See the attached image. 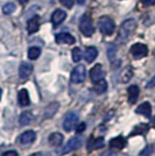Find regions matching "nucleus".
I'll return each mask as SVG.
<instances>
[{
  "instance_id": "nucleus-1",
  "label": "nucleus",
  "mask_w": 155,
  "mask_h": 156,
  "mask_svg": "<svg viewBox=\"0 0 155 156\" xmlns=\"http://www.w3.org/2000/svg\"><path fill=\"white\" fill-rule=\"evenodd\" d=\"M136 28V21L134 19H127L125 20L121 26L119 28V33H118V41L125 43L127 42V40L132 36V34L135 32Z\"/></svg>"
},
{
  "instance_id": "nucleus-2",
  "label": "nucleus",
  "mask_w": 155,
  "mask_h": 156,
  "mask_svg": "<svg viewBox=\"0 0 155 156\" xmlns=\"http://www.w3.org/2000/svg\"><path fill=\"white\" fill-rule=\"evenodd\" d=\"M98 28L104 35H112L116 29V23L110 16L104 15V16H100L98 20Z\"/></svg>"
},
{
  "instance_id": "nucleus-3",
  "label": "nucleus",
  "mask_w": 155,
  "mask_h": 156,
  "mask_svg": "<svg viewBox=\"0 0 155 156\" xmlns=\"http://www.w3.org/2000/svg\"><path fill=\"white\" fill-rule=\"evenodd\" d=\"M79 30H81L82 34H83L84 36H86V37L92 36L95 29H93L92 20H91L89 14H84V15L81 18V20H79Z\"/></svg>"
},
{
  "instance_id": "nucleus-4",
  "label": "nucleus",
  "mask_w": 155,
  "mask_h": 156,
  "mask_svg": "<svg viewBox=\"0 0 155 156\" xmlns=\"http://www.w3.org/2000/svg\"><path fill=\"white\" fill-rule=\"evenodd\" d=\"M78 122V115L75 112H68L67 115L63 119V129L65 132H71Z\"/></svg>"
},
{
  "instance_id": "nucleus-5",
  "label": "nucleus",
  "mask_w": 155,
  "mask_h": 156,
  "mask_svg": "<svg viewBox=\"0 0 155 156\" xmlns=\"http://www.w3.org/2000/svg\"><path fill=\"white\" fill-rule=\"evenodd\" d=\"M85 75H86V69L84 65H77L72 72H71V82L74 84H79L85 79Z\"/></svg>"
},
{
  "instance_id": "nucleus-6",
  "label": "nucleus",
  "mask_w": 155,
  "mask_h": 156,
  "mask_svg": "<svg viewBox=\"0 0 155 156\" xmlns=\"http://www.w3.org/2000/svg\"><path fill=\"white\" fill-rule=\"evenodd\" d=\"M131 54L135 59H140L142 57H145V56H147L148 48L145 44H142V43H135L131 48Z\"/></svg>"
},
{
  "instance_id": "nucleus-7",
  "label": "nucleus",
  "mask_w": 155,
  "mask_h": 156,
  "mask_svg": "<svg viewBox=\"0 0 155 156\" xmlns=\"http://www.w3.org/2000/svg\"><path fill=\"white\" fill-rule=\"evenodd\" d=\"M105 77V71H104L102 64H96L90 71V78L92 83H97L99 80L104 79Z\"/></svg>"
},
{
  "instance_id": "nucleus-8",
  "label": "nucleus",
  "mask_w": 155,
  "mask_h": 156,
  "mask_svg": "<svg viewBox=\"0 0 155 156\" xmlns=\"http://www.w3.org/2000/svg\"><path fill=\"white\" fill-rule=\"evenodd\" d=\"M81 144H82L81 139H78V137H72V139H70L68 142L65 143V146L63 147V149H62V154H68V153H70V151H74V150L78 149V148L81 147Z\"/></svg>"
},
{
  "instance_id": "nucleus-9",
  "label": "nucleus",
  "mask_w": 155,
  "mask_h": 156,
  "mask_svg": "<svg viewBox=\"0 0 155 156\" xmlns=\"http://www.w3.org/2000/svg\"><path fill=\"white\" fill-rule=\"evenodd\" d=\"M36 139V134L34 130H26L23 132L19 137V143L22 146H27V144H31L35 141Z\"/></svg>"
},
{
  "instance_id": "nucleus-10",
  "label": "nucleus",
  "mask_w": 155,
  "mask_h": 156,
  "mask_svg": "<svg viewBox=\"0 0 155 156\" xmlns=\"http://www.w3.org/2000/svg\"><path fill=\"white\" fill-rule=\"evenodd\" d=\"M33 72V65L31 63H27V62H23L21 63L19 68V76L21 79H26L28 78Z\"/></svg>"
},
{
  "instance_id": "nucleus-11",
  "label": "nucleus",
  "mask_w": 155,
  "mask_h": 156,
  "mask_svg": "<svg viewBox=\"0 0 155 156\" xmlns=\"http://www.w3.org/2000/svg\"><path fill=\"white\" fill-rule=\"evenodd\" d=\"M75 37L68 34V33H59L56 35V42L57 43H64V44H74L75 43Z\"/></svg>"
},
{
  "instance_id": "nucleus-12",
  "label": "nucleus",
  "mask_w": 155,
  "mask_h": 156,
  "mask_svg": "<svg viewBox=\"0 0 155 156\" xmlns=\"http://www.w3.org/2000/svg\"><path fill=\"white\" fill-rule=\"evenodd\" d=\"M67 18V13L62 9H56L54 13L52 14V22L54 26H58L59 23H62L64 19Z\"/></svg>"
},
{
  "instance_id": "nucleus-13",
  "label": "nucleus",
  "mask_w": 155,
  "mask_h": 156,
  "mask_svg": "<svg viewBox=\"0 0 155 156\" xmlns=\"http://www.w3.org/2000/svg\"><path fill=\"white\" fill-rule=\"evenodd\" d=\"M125 146H126V139H125V137H123V136L113 137V139L110 141L111 149L120 150V149H123Z\"/></svg>"
},
{
  "instance_id": "nucleus-14",
  "label": "nucleus",
  "mask_w": 155,
  "mask_h": 156,
  "mask_svg": "<svg viewBox=\"0 0 155 156\" xmlns=\"http://www.w3.org/2000/svg\"><path fill=\"white\" fill-rule=\"evenodd\" d=\"M104 147V139L102 136L92 137L88 143V150H96L100 149Z\"/></svg>"
},
{
  "instance_id": "nucleus-15",
  "label": "nucleus",
  "mask_w": 155,
  "mask_h": 156,
  "mask_svg": "<svg viewBox=\"0 0 155 156\" xmlns=\"http://www.w3.org/2000/svg\"><path fill=\"white\" fill-rule=\"evenodd\" d=\"M40 28V19L39 16H33L32 19L28 20V23H27V29L29 34H34L39 30Z\"/></svg>"
},
{
  "instance_id": "nucleus-16",
  "label": "nucleus",
  "mask_w": 155,
  "mask_h": 156,
  "mask_svg": "<svg viewBox=\"0 0 155 156\" xmlns=\"http://www.w3.org/2000/svg\"><path fill=\"white\" fill-rule=\"evenodd\" d=\"M128 101L131 104H134L136 103V100H138V98H139V93H140V90H139V87L136 86V85H131L128 87Z\"/></svg>"
},
{
  "instance_id": "nucleus-17",
  "label": "nucleus",
  "mask_w": 155,
  "mask_h": 156,
  "mask_svg": "<svg viewBox=\"0 0 155 156\" xmlns=\"http://www.w3.org/2000/svg\"><path fill=\"white\" fill-rule=\"evenodd\" d=\"M97 56H98L97 48H95V47H88V48H86V50H85V52H84V57L88 63L93 62Z\"/></svg>"
},
{
  "instance_id": "nucleus-18",
  "label": "nucleus",
  "mask_w": 155,
  "mask_h": 156,
  "mask_svg": "<svg viewBox=\"0 0 155 156\" xmlns=\"http://www.w3.org/2000/svg\"><path fill=\"white\" fill-rule=\"evenodd\" d=\"M136 113H139V114H142V115H145V117L147 118H150V115H152V106H150V104L149 103H142L138 108L135 110Z\"/></svg>"
},
{
  "instance_id": "nucleus-19",
  "label": "nucleus",
  "mask_w": 155,
  "mask_h": 156,
  "mask_svg": "<svg viewBox=\"0 0 155 156\" xmlns=\"http://www.w3.org/2000/svg\"><path fill=\"white\" fill-rule=\"evenodd\" d=\"M48 141H49L50 146H52V147H59L63 143V135L59 134V133H52V134L49 135Z\"/></svg>"
},
{
  "instance_id": "nucleus-20",
  "label": "nucleus",
  "mask_w": 155,
  "mask_h": 156,
  "mask_svg": "<svg viewBox=\"0 0 155 156\" xmlns=\"http://www.w3.org/2000/svg\"><path fill=\"white\" fill-rule=\"evenodd\" d=\"M18 100H19L20 106L25 107L27 105H29L31 103V99H29V94H28V91L26 89H22L19 91V96H18Z\"/></svg>"
},
{
  "instance_id": "nucleus-21",
  "label": "nucleus",
  "mask_w": 155,
  "mask_h": 156,
  "mask_svg": "<svg viewBox=\"0 0 155 156\" xmlns=\"http://www.w3.org/2000/svg\"><path fill=\"white\" fill-rule=\"evenodd\" d=\"M32 120H33V113L32 112H29V111L22 112L19 118V122H20V125H22V126L29 125L31 122H32Z\"/></svg>"
},
{
  "instance_id": "nucleus-22",
  "label": "nucleus",
  "mask_w": 155,
  "mask_h": 156,
  "mask_svg": "<svg viewBox=\"0 0 155 156\" xmlns=\"http://www.w3.org/2000/svg\"><path fill=\"white\" fill-rule=\"evenodd\" d=\"M58 103H52L47 106V108L45 110V118H52L58 110Z\"/></svg>"
},
{
  "instance_id": "nucleus-23",
  "label": "nucleus",
  "mask_w": 155,
  "mask_h": 156,
  "mask_svg": "<svg viewBox=\"0 0 155 156\" xmlns=\"http://www.w3.org/2000/svg\"><path fill=\"white\" fill-rule=\"evenodd\" d=\"M106 89H107V83L104 79L99 80L97 83H95V91L97 92V93H99V94L106 91Z\"/></svg>"
},
{
  "instance_id": "nucleus-24",
  "label": "nucleus",
  "mask_w": 155,
  "mask_h": 156,
  "mask_svg": "<svg viewBox=\"0 0 155 156\" xmlns=\"http://www.w3.org/2000/svg\"><path fill=\"white\" fill-rule=\"evenodd\" d=\"M41 55V49L39 47H31L28 50V57L29 59H36Z\"/></svg>"
},
{
  "instance_id": "nucleus-25",
  "label": "nucleus",
  "mask_w": 155,
  "mask_h": 156,
  "mask_svg": "<svg viewBox=\"0 0 155 156\" xmlns=\"http://www.w3.org/2000/svg\"><path fill=\"white\" fill-rule=\"evenodd\" d=\"M132 76H133L132 69H131V68H126V69L123 71V73H121V82H124V83L128 82L129 79L132 78Z\"/></svg>"
},
{
  "instance_id": "nucleus-26",
  "label": "nucleus",
  "mask_w": 155,
  "mask_h": 156,
  "mask_svg": "<svg viewBox=\"0 0 155 156\" xmlns=\"http://www.w3.org/2000/svg\"><path fill=\"white\" fill-rule=\"evenodd\" d=\"M14 11H15V5H14L13 2H7V4H5L2 6V12H4V14H6V15L12 14Z\"/></svg>"
},
{
  "instance_id": "nucleus-27",
  "label": "nucleus",
  "mask_w": 155,
  "mask_h": 156,
  "mask_svg": "<svg viewBox=\"0 0 155 156\" xmlns=\"http://www.w3.org/2000/svg\"><path fill=\"white\" fill-rule=\"evenodd\" d=\"M71 55H72V61H74V62H79L81 58H82V51H81V49L77 48V47L72 49Z\"/></svg>"
},
{
  "instance_id": "nucleus-28",
  "label": "nucleus",
  "mask_w": 155,
  "mask_h": 156,
  "mask_svg": "<svg viewBox=\"0 0 155 156\" xmlns=\"http://www.w3.org/2000/svg\"><path fill=\"white\" fill-rule=\"evenodd\" d=\"M147 130H148V126L145 124H141L139 125V126H136L135 129L133 130V134H136V133L138 134H145Z\"/></svg>"
},
{
  "instance_id": "nucleus-29",
  "label": "nucleus",
  "mask_w": 155,
  "mask_h": 156,
  "mask_svg": "<svg viewBox=\"0 0 155 156\" xmlns=\"http://www.w3.org/2000/svg\"><path fill=\"white\" fill-rule=\"evenodd\" d=\"M153 150H154V148H153L152 146H148V147H146L145 149L142 150L140 156H149L152 153H153Z\"/></svg>"
},
{
  "instance_id": "nucleus-30",
  "label": "nucleus",
  "mask_w": 155,
  "mask_h": 156,
  "mask_svg": "<svg viewBox=\"0 0 155 156\" xmlns=\"http://www.w3.org/2000/svg\"><path fill=\"white\" fill-rule=\"evenodd\" d=\"M59 2L67 8H71L74 6V0H59Z\"/></svg>"
},
{
  "instance_id": "nucleus-31",
  "label": "nucleus",
  "mask_w": 155,
  "mask_h": 156,
  "mask_svg": "<svg viewBox=\"0 0 155 156\" xmlns=\"http://www.w3.org/2000/svg\"><path fill=\"white\" fill-rule=\"evenodd\" d=\"M143 6H153L155 5V0H140Z\"/></svg>"
},
{
  "instance_id": "nucleus-32",
  "label": "nucleus",
  "mask_w": 155,
  "mask_h": 156,
  "mask_svg": "<svg viewBox=\"0 0 155 156\" xmlns=\"http://www.w3.org/2000/svg\"><path fill=\"white\" fill-rule=\"evenodd\" d=\"M2 156H19L18 155V153L15 151V150H8V151H5Z\"/></svg>"
},
{
  "instance_id": "nucleus-33",
  "label": "nucleus",
  "mask_w": 155,
  "mask_h": 156,
  "mask_svg": "<svg viewBox=\"0 0 155 156\" xmlns=\"http://www.w3.org/2000/svg\"><path fill=\"white\" fill-rule=\"evenodd\" d=\"M85 127H86V125L83 122V124H81V125H78V127H77V133H82L83 130L85 129Z\"/></svg>"
},
{
  "instance_id": "nucleus-34",
  "label": "nucleus",
  "mask_w": 155,
  "mask_h": 156,
  "mask_svg": "<svg viewBox=\"0 0 155 156\" xmlns=\"http://www.w3.org/2000/svg\"><path fill=\"white\" fill-rule=\"evenodd\" d=\"M154 86H155V76L147 83V87H154Z\"/></svg>"
},
{
  "instance_id": "nucleus-35",
  "label": "nucleus",
  "mask_w": 155,
  "mask_h": 156,
  "mask_svg": "<svg viewBox=\"0 0 155 156\" xmlns=\"http://www.w3.org/2000/svg\"><path fill=\"white\" fill-rule=\"evenodd\" d=\"M99 156H117L113 151H104L103 154H100Z\"/></svg>"
},
{
  "instance_id": "nucleus-36",
  "label": "nucleus",
  "mask_w": 155,
  "mask_h": 156,
  "mask_svg": "<svg viewBox=\"0 0 155 156\" xmlns=\"http://www.w3.org/2000/svg\"><path fill=\"white\" fill-rule=\"evenodd\" d=\"M29 156H42V154L41 153H34V154H32V155Z\"/></svg>"
},
{
  "instance_id": "nucleus-37",
  "label": "nucleus",
  "mask_w": 155,
  "mask_h": 156,
  "mask_svg": "<svg viewBox=\"0 0 155 156\" xmlns=\"http://www.w3.org/2000/svg\"><path fill=\"white\" fill-rule=\"evenodd\" d=\"M77 4L78 5H83L84 4V0H77Z\"/></svg>"
},
{
  "instance_id": "nucleus-38",
  "label": "nucleus",
  "mask_w": 155,
  "mask_h": 156,
  "mask_svg": "<svg viewBox=\"0 0 155 156\" xmlns=\"http://www.w3.org/2000/svg\"><path fill=\"white\" fill-rule=\"evenodd\" d=\"M27 1H28V0H19V2L20 4H22V5H23V4H26Z\"/></svg>"
},
{
  "instance_id": "nucleus-39",
  "label": "nucleus",
  "mask_w": 155,
  "mask_h": 156,
  "mask_svg": "<svg viewBox=\"0 0 155 156\" xmlns=\"http://www.w3.org/2000/svg\"><path fill=\"white\" fill-rule=\"evenodd\" d=\"M1 93H2V91H1V89H0V99H1Z\"/></svg>"
}]
</instances>
